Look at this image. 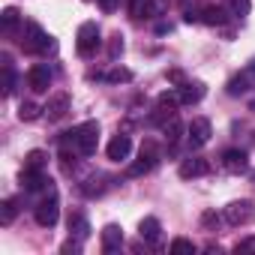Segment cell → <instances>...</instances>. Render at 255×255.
Returning a JSON list of instances; mask_svg holds the SVG:
<instances>
[{
	"instance_id": "obj_1",
	"label": "cell",
	"mask_w": 255,
	"mask_h": 255,
	"mask_svg": "<svg viewBox=\"0 0 255 255\" xmlns=\"http://www.w3.org/2000/svg\"><path fill=\"white\" fill-rule=\"evenodd\" d=\"M60 144H63V147H75L81 156L96 153V144H99V123H96V120H87V123L75 126V129L63 132Z\"/></svg>"
},
{
	"instance_id": "obj_2",
	"label": "cell",
	"mask_w": 255,
	"mask_h": 255,
	"mask_svg": "<svg viewBox=\"0 0 255 255\" xmlns=\"http://www.w3.org/2000/svg\"><path fill=\"white\" fill-rule=\"evenodd\" d=\"M21 45L27 48V51H48V48H54V42H51V36L36 24V21H27L24 24V33H21Z\"/></svg>"
},
{
	"instance_id": "obj_3",
	"label": "cell",
	"mask_w": 255,
	"mask_h": 255,
	"mask_svg": "<svg viewBox=\"0 0 255 255\" xmlns=\"http://www.w3.org/2000/svg\"><path fill=\"white\" fill-rule=\"evenodd\" d=\"M78 42H75V48H78V54L81 57H90V54H96V48H99V27L93 24V21H84L81 27H78V36H75Z\"/></svg>"
},
{
	"instance_id": "obj_4",
	"label": "cell",
	"mask_w": 255,
	"mask_h": 255,
	"mask_svg": "<svg viewBox=\"0 0 255 255\" xmlns=\"http://www.w3.org/2000/svg\"><path fill=\"white\" fill-rule=\"evenodd\" d=\"M36 222L42 225V228H54L57 225V219H60V201H57V195L54 192H48L39 204H36Z\"/></svg>"
},
{
	"instance_id": "obj_5",
	"label": "cell",
	"mask_w": 255,
	"mask_h": 255,
	"mask_svg": "<svg viewBox=\"0 0 255 255\" xmlns=\"http://www.w3.org/2000/svg\"><path fill=\"white\" fill-rule=\"evenodd\" d=\"M159 162V153H156V144L153 141H144V147H141V156L129 165V168H126V174H129V177H141V174H147L153 165Z\"/></svg>"
},
{
	"instance_id": "obj_6",
	"label": "cell",
	"mask_w": 255,
	"mask_h": 255,
	"mask_svg": "<svg viewBox=\"0 0 255 255\" xmlns=\"http://www.w3.org/2000/svg\"><path fill=\"white\" fill-rule=\"evenodd\" d=\"M186 141H189V147H192V150L204 147V144L210 141V120H204V117H195V120L186 126Z\"/></svg>"
},
{
	"instance_id": "obj_7",
	"label": "cell",
	"mask_w": 255,
	"mask_h": 255,
	"mask_svg": "<svg viewBox=\"0 0 255 255\" xmlns=\"http://www.w3.org/2000/svg\"><path fill=\"white\" fill-rule=\"evenodd\" d=\"M21 183H24V192H51V177L42 168H24Z\"/></svg>"
},
{
	"instance_id": "obj_8",
	"label": "cell",
	"mask_w": 255,
	"mask_h": 255,
	"mask_svg": "<svg viewBox=\"0 0 255 255\" xmlns=\"http://www.w3.org/2000/svg\"><path fill=\"white\" fill-rule=\"evenodd\" d=\"M246 90H255V60H252L240 75H234V78L228 81V93H231V96H240V93H246Z\"/></svg>"
},
{
	"instance_id": "obj_9",
	"label": "cell",
	"mask_w": 255,
	"mask_h": 255,
	"mask_svg": "<svg viewBox=\"0 0 255 255\" xmlns=\"http://www.w3.org/2000/svg\"><path fill=\"white\" fill-rule=\"evenodd\" d=\"M222 168H225L228 174H243V171L249 168V156H246V150H237V147L225 150V153H222Z\"/></svg>"
},
{
	"instance_id": "obj_10",
	"label": "cell",
	"mask_w": 255,
	"mask_h": 255,
	"mask_svg": "<svg viewBox=\"0 0 255 255\" xmlns=\"http://www.w3.org/2000/svg\"><path fill=\"white\" fill-rule=\"evenodd\" d=\"M27 84H30V90L45 93V90H48V84H51V69H48L45 63L30 66V72H27Z\"/></svg>"
},
{
	"instance_id": "obj_11",
	"label": "cell",
	"mask_w": 255,
	"mask_h": 255,
	"mask_svg": "<svg viewBox=\"0 0 255 255\" xmlns=\"http://www.w3.org/2000/svg\"><path fill=\"white\" fill-rule=\"evenodd\" d=\"M129 150H132L129 135H114V138L108 141V147H105V156H108L111 162H120V159L129 156Z\"/></svg>"
},
{
	"instance_id": "obj_12",
	"label": "cell",
	"mask_w": 255,
	"mask_h": 255,
	"mask_svg": "<svg viewBox=\"0 0 255 255\" xmlns=\"http://www.w3.org/2000/svg\"><path fill=\"white\" fill-rule=\"evenodd\" d=\"M204 174H210V162H207V159L189 156V159L180 162V177H183V180H189V177H204Z\"/></svg>"
},
{
	"instance_id": "obj_13",
	"label": "cell",
	"mask_w": 255,
	"mask_h": 255,
	"mask_svg": "<svg viewBox=\"0 0 255 255\" xmlns=\"http://www.w3.org/2000/svg\"><path fill=\"white\" fill-rule=\"evenodd\" d=\"M249 219H252V204L249 201H234V204L225 207V222L228 225H243Z\"/></svg>"
},
{
	"instance_id": "obj_14",
	"label": "cell",
	"mask_w": 255,
	"mask_h": 255,
	"mask_svg": "<svg viewBox=\"0 0 255 255\" xmlns=\"http://www.w3.org/2000/svg\"><path fill=\"white\" fill-rule=\"evenodd\" d=\"M42 111L48 114V120H60V117H66V111H69V96H66V93L51 96V99H48V105H45Z\"/></svg>"
},
{
	"instance_id": "obj_15",
	"label": "cell",
	"mask_w": 255,
	"mask_h": 255,
	"mask_svg": "<svg viewBox=\"0 0 255 255\" xmlns=\"http://www.w3.org/2000/svg\"><path fill=\"white\" fill-rule=\"evenodd\" d=\"M138 234H141V240H147V243H159V237H162V225H159V219H156V216L141 219Z\"/></svg>"
},
{
	"instance_id": "obj_16",
	"label": "cell",
	"mask_w": 255,
	"mask_h": 255,
	"mask_svg": "<svg viewBox=\"0 0 255 255\" xmlns=\"http://www.w3.org/2000/svg\"><path fill=\"white\" fill-rule=\"evenodd\" d=\"M123 246V228L120 225H105L102 228V249L105 252H114Z\"/></svg>"
},
{
	"instance_id": "obj_17",
	"label": "cell",
	"mask_w": 255,
	"mask_h": 255,
	"mask_svg": "<svg viewBox=\"0 0 255 255\" xmlns=\"http://www.w3.org/2000/svg\"><path fill=\"white\" fill-rule=\"evenodd\" d=\"M177 96H180V102H183V105H195V102H201V99H204V84H198V81H195V84H183Z\"/></svg>"
},
{
	"instance_id": "obj_18",
	"label": "cell",
	"mask_w": 255,
	"mask_h": 255,
	"mask_svg": "<svg viewBox=\"0 0 255 255\" xmlns=\"http://www.w3.org/2000/svg\"><path fill=\"white\" fill-rule=\"evenodd\" d=\"M201 21L210 24V27H219V24H225L228 18H225V9H222V6H213V3H210V6L201 9Z\"/></svg>"
},
{
	"instance_id": "obj_19",
	"label": "cell",
	"mask_w": 255,
	"mask_h": 255,
	"mask_svg": "<svg viewBox=\"0 0 255 255\" xmlns=\"http://www.w3.org/2000/svg\"><path fill=\"white\" fill-rule=\"evenodd\" d=\"M69 234H75V237L87 240V234H90V225H87L84 213H69Z\"/></svg>"
},
{
	"instance_id": "obj_20",
	"label": "cell",
	"mask_w": 255,
	"mask_h": 255,
	"mask_svg": "<svg viewBox=\"0 0 255 255\" xmlns=\"http://www.w3.org/2000/svg\"><path fill=\"white\" fill-rule=\"evenodd\" d=\"M15 90V72H12V60L3 57V96H9Z\"/></svg>"
},
{
	"instance_id": "obj_21",
	"label": "cell",
	"mask_w": 255,
	"mask_h": 255,
	"mask_svg": "<svg viewBox=\"0 0 255 255\" xmlns=\"http://www.w3.org/2000/svg\"><path fill=\"white\" fill-rule=\"evenodd\" d=\"M180 132H183V123H180L177 117H171V120L165 123V138H168V144H177V141H180Z\"/></svg>"
},
{
	"instance_id": "obj_22",
	"label": "cell",
	"mask_w": 255,
	"mask_h": 255,
	"mask_svg": "<svg viewBox=\"0 0 255 255\" xmlns=\"http://www.w3.org/2000/svg\"><path fill=\"white\" fill-rule=\"evenodd\" d=\"M0 21H3V30H6V33L15 30V27H18V9H15V6H6L3 15H0Z\"/></svg>"
},
{
	"instance_id": "obj_23",
	"label": "cell",
	"mask_w": 255,
	"mask_h": 255,
	"mask_svg": "<svg viewBox=\"0 0 255 255\" xmlns=\"http://www.w3.org/2000/svg\"><path fill=\"white\" fill-rule=\"evenodd\" d=\"M45 159H48V156H45L42 150H30L27 159H24V168H45Z\"/></svg>"
},
{
	"instance_id": "obj_24",
	"label": "cell",
	"mask_w": 255,
	"mask_h": 255,
	"mask_svg": "<svg viewBox=\"0 0 255 255\" xmlns=\"http://www.w3.org/2000/svg\"><path fill=\"white\" fill-rule=\"evenodd\" d=\"M168 249H171L174 255H180V252H195V243H192V240H186V237H174Z\"/></svg>"
},
{
	"instance_id": "obj_25",
	"label": "cell",
	"mask_w": 255,
	"mask_h": 255,
	"mask_svg": "<svg viewBox=\"0 0 255 255\" xmlns=\"http://www.w3.org/2000/svg\"><path fill=\"white\" fill-rule=\"evenodd\" d=\"M39 111H42L39 105H33V102H21L18 117H21V120H36V117H39Z\"/></svg>"
},
{
	"instance_id": "obj_26",
	"label": "cell",
	"mask_w": 255,
	"mask_h": 255,
	"mask_svg": "<svg viewBox=\"0 0 255 255\" xmlns=\"http://www.w3.org/2000/svg\"><path fill=\"white\" fill-rule=\"evenodd\" d=\"M105 81H132V72L129 69H111L108 75H102Z\"/></svg>"
},
{
	"instance_id": "obj_27",
	"label": "cell",
	"mask_w": 255,
	"mask_h": 255,
	"mask_svg": "<svg viewBox=\"0 0 255 255\" xmlns=\"http://www.w3.org/2000/svg\"><path fill=\"white\" fill-rule=\"evenodd\" d=\"M15 219V201H3V210H0V222L9 225Z\"/></svg>"
},
{
	"instance_id": "obj_28",
	"label": "cell",
	"mask_w": 255,
	"mask_h": 255,
	"mask_svg": "<svg viewBox=\"0 0 255 255\" xmlns=\"http://www.w3.org/2000/svg\"><path fill=\"white\" fill-rule=\"evenodd\" d=\"M231 9H234V15H249V0H231Z\"/></svg>"
},
{
	"instance_id": "obj_29",
	"label": "cell",
	"mask_w": 255,
	"mask_h": 255,
	"mask_svg": "<svg viewBox=\"0 0 255 255\" xmlns=\"http://www.w3.org/2000/svg\"><path fill=\"white\" fill-rule=\"evenodd\" d=\"M60 249H63V252H72V255H78V252H81V237H78V240H66Z\"/></svg>"
},
{
	"instance_id": "obj_30",
	"label": "cell",
	"mask_w": 255,
	"mask_h": 255,
	"mask_svg": "<svg viewBox=\"0 0 255 255\" xmlns=\"http://www.w3.org/2000/svg\"><path fill=\"white\" fill-rule=\"evenodd\" d=\"M123 51V36H114V42H111V57H117Z\"/></svg>"
},
{
	"instance_id": "obj_31",
	"label": "cell",
	"mask_w": 255,
	"mask_h": 255,
	"mask_svg": "<svg viewBox=\"0 0 255 255\" xmlns=\"http://www.w3.org/2000/svg\"><path fill=\"white\" fill-rule=\"evenodd\" d=\"M117 3H120V0H99V6H102L105 12H114V9H117Z\"/></svg>"
},
{
	"instance_id": "obj_32",
	"label": "cell",
	"mask_w": 255,
	"mask_h": 255,
	"mask_svg": "<svg viewBox=\"0 0 255 255\" xmlns=\"http://www.w3.org/2000/svg\"><path fill=\"white\" fill-rule=\"evenodd\" d=\"M246 249H255V237H252V240H243V243H237V252H246Z\"/></svg>"
},
{
	"instance_id": "obj_33",
	"label": "cell",
	"mask_w": 255,
	"mask_h": 255,
	"mask_svg": "<svg viewBox=\"0 0 255 255\" xmlns=\"http://www.w3.org/2000/svg\"><path fill=\"white\" fill-rule=\"evenodd\" d=\"M252 111H255V102H252Z\"/></svg>"
}]
</instances>
